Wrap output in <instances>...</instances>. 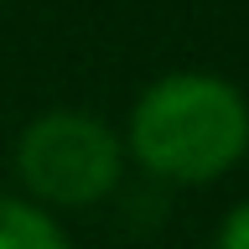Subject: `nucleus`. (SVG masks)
<instances>
[{"instance_id": "obj_1", "label": "nucleus", "mask_w": 249, "mask_h": 249, "mask_svg": "<svg viewBox=\"0 0 249 249\" xmlns=\"http://www.w3.org/2000/svg\"><path fill=\"white\" fill-rule=\"evenodd\" d=\"M130 151L171 182H213L249 151V104L218 73H161L130 109Z\"/></svg>"}, {"instance_id": "obj_2", "label": "nucleus", "mask_w": 249, "mask_h": 249, "mask_svg": "<svg viewBox=\"0 0 249 249\" xmlns=\"http://www.w3.org/2000/svg\"><path fill=\"white\" fill-rule=\"evenodd\" d=\"M16 171L42 202L83 208L120 187L124 145L104 120L83 109H47L16 140Z\"/></svg>"}, {"instance_id": "obj_3", "label": "nucleus", "mask_w": 249, "mask_h": 249, "mask_svg": "<svg viewBox=\"0 0 249 249\" xmlns=\"http://www.w3.org/2000/svg\"><path fill=\"white\" fill-rule=\"evenodd\" d=\"M0 249H73L42 202L0 197Z\"/></svg>"}, {"instance_id": "obj_4", "label": "nucleus", "mask_w": 249, "mask_h": 249, "mask_svg": "<svg viewBox=\"0 0 249 249\" xmlns=\"http://www.w3.org/2000/svg\"><path fill=\"white\" fill-rule=\"evenodd\" d=\"M213 249H249V202L229 208V218L218 223V244Z\"/></svg>"}]
</instances>
